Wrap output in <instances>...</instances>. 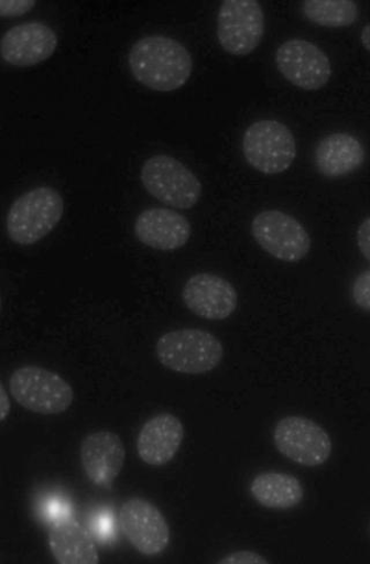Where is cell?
I'll return each mask as SVG.
<instances>
[{
    "label": "cell",
    "instance_id": "1",
    "mask_svg": "<svg viewBox=\"0 0 370 564\" xmlns=\"http://www.w3.org/2000/svg\"><path fill=\"white\" fill-rule=\"evenodd\" d=\"M133 78L152 91L168 94L187 84L194 72L191 52L170 36L138 40L128 56Z\"/></svg>",
    "mask_w": 370,
    "mask_h": 564
},
{
    "label": "cell",
    "instance_id": "2",
    "mask_svg": "<svg viewBox=\"0 0 370 564\" xmlns=\"http://www.w3.org/2000/svg\"><path fill=\"white\" fill-rule=\"evenodd\" d=\"M161 366L181 375H204L222 362L225 349L219 338L199 328H182L160 336L155 345Z\"/></svg>",
    "mask_w": 370,
    "mask_h": 564
},
{
    "label": "cell",
    "instance_id": "3",
    "mask_svg": "<svg viewBox=\"0 0 370 564\" xmlns=\"http://www.w3.org/2000/svg\"><path fill=\"white\" fill-rule=\"evenodd\" d=\"M64 210V198L54 187L40 186L28 191L10 207L8 236L19 246L35 245L56 229Z\"/></svg>",
    "mask_w": 370,
    "mask_h": 564
},
{
    "label": "cell",
    "instance_id": "4",
    "mask_svg": "<svg viewBox=\"0 0 370 564\" xmlns=\"http://www.w3.org/2000/svg\"><path fill=\"white\" fill-rule=\"evenodd\" d=\"M10 393L15 402L34 414L61 415L72 408L75 391L61 375L37 366L15 369L10 379Z\"/></svg>",
    "mask_w": 370,
    "mask_h": 564
},
{
    "label": "cell",
    "instance_id": "5",
    "mask_svg": "<svg viewBox=\"0 0 370 564\" xmlns=\"http://www.w3.org/2000/svg\"><path fill=\"white\" fill-rule=\"evenodd\" d=\"M141 180L151 196L175 209L194 208L203 194L197 175L168 154L149 158L142 167Z\"/></svg>",
    "mask_w": 370,
    "mask_h": 564
},
{
    "label": "cell",
    "instance_id": "6",
    "mask_svg": "<svg viewBox=\"0 0 370 564\" xmlns=\"http://www.w3.org/2000/svg\"><path fill=\"white\" fill-rule=\"evenodd\" d=\"M242 152L249 166L265 175L282 174L293 165L297 149L291 129L275 120L250 124L242 138Z\"/></svg>",
    "mask_w": 370,
    "mask_h": 564
},
{
    "label": "cell",
    "instance_id": "7",
    "mask_svg": "<svg viewBox=\"0 0 370 564\" xmlns=\"http://www.w3.org/2000/svg\"><path fill=\"white\" fill-rule=\"evenodd\" d=\"M273 444L285 458L304 467H318L333 455V440L320 424L306 416L290 415L278 421Z\"/></svg>",
    "mask_w": 370,
    "mask_h": 564
},
{
    "label": "cell",
    "instance_id": "8",
    "mask_svg": "<svg viewBox=\"0 0 370 564\" xmlns=\"http://www.w3.org/2000/svg\"><path fill=\"white\" fill-rule=\"evenodd\" d=\"M250 230L264 252L286 263L303 261L312 250V238L304 225L281 210L254 216Z\"/></svg>",
    "mask_w": 370,
    "mask_h": 564
},
{
    "label": "cell",
    "instance_id": "9",
    "mask_svg": "<svg viewBox=\"0 0 370 564\" xmlns=\"http://www.w3.org/2000/svg\"><path fill=\"white\" fill-rule=\"evenodd\" d=\"M265 14L257 0H225L217 18V37L229 55L243 57L260 47Z\"/></svg>",
    "mask_w": 370,
    "mask_h": 564
},
{
    "label": "cell",
    "instance_id": "10",
    "mask_svg": "<svg viewBox=\"0 0 370 564\" xmlns=\"http://www.w3.org/2000/svg\"><path fill=\"white\" fill-rule=\"evenodd\" d=\"M120 527L130 545L144 556H159L171 545L167 518L146 499L131 498L121 506Z\"/></svg>",
    "mask_w": 370,
    "mask_h": 564
},
{
    "label": "cell",
    "instance_id": "11",
    "mask_svg": "<svg viewBox=\"0 0 370 564\" xmlns=\"http://www.w3.org/2000/svg\"><path fill=\"white\" fill-rule=\"evenodd\" d=\"M274 62L278 72L304 91H318L333 76L329 56L315 43L303 39L287 40L278 47Z\"/></svg>",
    "mask_w": 370,
    "mask_h": 564
},
{
    "label": "cell",
    "instance_id": "12",
    "mask_svg": "<svg viewBox=\"0 0 370 564\" xmlns=\"http://www.w3.org/2000/svg\"><path fill=\"white\" fill-rule=\"evenodd\" d=\"M182 300L197 317L213 322L228 319L239 305L236 286L211 273L196 274L185 282Z\"/></svg>",
    "mask_w": 370,
    "mask_h": 564
},
{
    "label": "cell",
    "instance_id": "13",
    "mask_svg": "<svg viewBox=\"0 0 370 564\" xmlns=\"http://www.w3.org/2000/svg\"><path fill=\"white\" fill-rule=\"evenodd\" d=\"M58 47L57 33L40 21L10 29L0 42V55L15 67H32L50 59Z\"/></svg>",
    "mask_w": 370,
    "mask_h": 564
},
{
    "label": "cell",
    "instance_id": "14",
    "mask_svg": "<svg viewBox=\"0 0 370 564\" xmlns=\"http://www.w3.org/2000/svg\"><path fill=\"white\" fill-rule=\"evenodd\" d=\"M127 459L122 438L110 431L86 435L80 444V464L85 476L98 487L109 488L119 478Z\"/></svg>",
    "mask_w": 370,
    "mask_h": 564
},
{
    "label": "cell",
    "instance_id": "15",
    "mask_svg": "<svg viewBox=\"0 0 370 564\" xmlns=\"http://www.w3.org/2000/svg\"><path fill=\"white\" fill-rule=\"evenodd\" d=\"M133 232L152 250L173 252L188 243L193 229L191 221L175 210L150 208L137 216Z\"/></svg>",
    "mask_w": 370,
    "mask_h": 564
},
{
    "label": "cell",
    "instance_id": "16",
    "mask_svg": "<svg viewBox=\"0 0 370 564\" xmlns=\"http://www.w3.org/2000/svg\"><path fill=\"white\" fill-rule=\"evenodd\" d=\"M184 435V425L176 415L164 412L152 416L137 437L139 459L153 467L170 464L177 456Z\"/></svg>",
    "mask_w": 370,
    "mask_h": 564
},
{
    "label": "cell",
    "instance_id": "17",
    "mask_svg": "<svg viewBox=\"0 0 370 564\" xmlns=\"http://www.w3.org/2000/svg\"><path fill=\"white\" fill-rule=\"evenodd\" d=\"M364 161L363 144L349 132H336L324 138L314 154L317 172L328 178L350 175L361 169Z\"/></svg>",
    "mask_w": 370,
    "mask_h": 564
},
{
    "label": "cell",
    "instance_id": "18",
    "mask_svg": "<svg viewBox=\"0 0 370 564\" xmlns=\"http://www.w3.org/2000/svg\"><path fill=\"white\" fill-rule=\"evenodd\" d=\"M50 550L59 564H99L98 547L90 533L72 517L56 521L48 534Z\"/></svg>",
    "mask_w": 370,
    "mask_h": 564
},
{
    "label": "cell",
    "instance_id": "19",
    "mask_svg": "<svg viewBox=\"0 0 370 564\" xmlns=\"http://www.w3.org/2000/svg\"><path fill=\"white\" fill-rule=\"evenodd\" d=\"M251 498L265 509L286 511L305 499V488L292 474L268 470L258 474L249 486Z\"/></svg>",
    "mask_w": 370,
    "mask_h": 564
},
{
    "label": "cell",
    "instance_id": "20",
    "mask_svg": "<svg viewBox=\"0 0 370 564\" xmlns=\"http://www.w3.org/2000/svg\"><path fill=\"white\" fill-rule=\"evenodd\" d=\"M303 13L316 26L346 29L356 24L360 10L352 0H306Z\"/></svg>",
    "mask_w": 370,
    "mask_h": 564
},
{
    "label": "cell",
    "instance_id": "21",
    "mask_svg": "<svg viewBox=\"0 0 370 564\" xmlns=\"http://www.w3.org/2000/svg\"><path fill=\"white\" fill-rule=\"evenodd\" d=\"M351 295L355 304L370 313V269L364 270L353 281Z\"/></svg>",
    "mask_w": 370,
    "mask_h": 564
},
{
    "label": "cell",
    "instance_id": "22",
    "mask_svg": "<svg viewBox=\"0 0 370 564\" xmlns=\"http://www.w3.org/2000/svg\"><path fill=\"white\" fill-rule=\"evenodd\" d=\"M35 0H0V17L12 19L30 13L36 7Z\"/></svg>",
    "mask_w": 370,
    "mask_h": 564
},
{
    "label": "cell",
    "instance_id": "23",
    "mask_svg": "<svg viewBox=\"0 0 370 564\" xmlns=\"http://www.w3.org/2000/svg\"><path fill=\"white\" fill-rule=\"evenodd\" d=\"M219 564H269L266 557L253 551H237L229 553L219 561Z\"/></svg>",
    "mask_w": 370,
    "mask_h": 564
},
{
    "label": "cell",
    "instance_id": "24",
    "mask_svg": "<svg viewBox=\"0 0 370 564\" xmlns=\"http://www.w3.org/2000/svg\"><path fill=\"white\" fill-rule=\"evenodd\" d=\"M357 243L361 254L370 262V217L360 224L357 231Z\"/></svg>",
    "mask_w": 370,
    "mask_h": 564
},
{
    "label": "cell",
    "instance_id": "25",
    "mask_svg": "<svg viewBox=\"0 0 370 564\" xmlns=\"http://www.w3.org/2000/svg\"><path fill=\"white\" fill-rule=\"evenodd\" d=\"M11 401L4 383H0V421L6 422L10 416Z\"/></svg>",
    "mask_w": 370,
    "mask_h": 564
},
{
    "label": "cell",
    "instance_id": "26",
    "mask_svg": "<svg viewBox=\"0 0 370 564\" xmlns=\"http://www.w3.org/2000/svg\"><path fill=\"white\" fill-rule=\"evenodd\" d=\"M362 47L370 54V24H367L360 34Z\"/></svg>",
    "mask_w": 370,
    "mask_h": 564
}]
</instances>
